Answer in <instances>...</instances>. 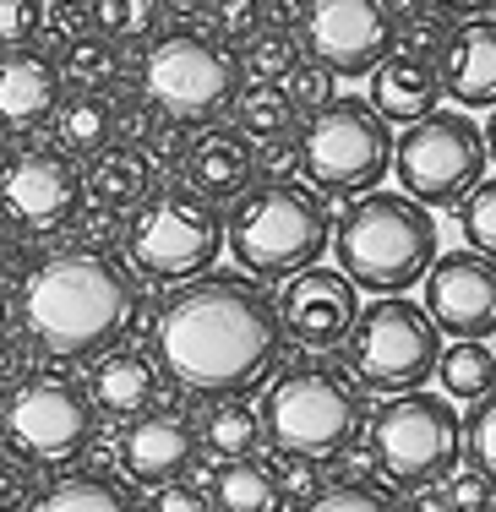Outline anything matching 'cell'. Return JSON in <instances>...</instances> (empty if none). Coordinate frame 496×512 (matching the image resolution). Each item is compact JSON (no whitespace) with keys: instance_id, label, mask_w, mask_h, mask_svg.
Masks as SVG:
<instances>
[{"instance_id":"obj_25","label":"cell","mask_w":496,"mask_h":512,"mask_svg":"<svg viewBox=\"0 0 496 512\" xmlns=\"http://www.w3.org/2000/svg\"><path fill=\"white\" fill-rule=\"evenodd\" d=\"M148 186H153V164L137 148H126V142H110V148L93 153L88 169H82V191H88V202L115 207V213H131V207L148 197Z\"/></svg>"},{"instance_id":"obj_23","label":"cell","mask_w":496,"mask_h":512,"mask_svg":"<svg viewBox=\"0 0 496 512\" xmlns=\"http://www.w3.org/2000/svg\"><path fill=\"white\" fill-rule=\"evenodd\" d=\"M208 507L213 512H289V485L257 453L219 458V469L208 480Z\"/></svg>"},{"instance_id":"obj_24","label":"cell","mask_w":496,"mask_h":512,"mask_svg":"<svg viewBox=\"0 0 496 512\" xmlns=\"http://www.w3.org/2000/svg\"><path fill=\"white\" fill-rule=\"evenodd\" d=\"M50 142H60L71 158H93L115 142V93L66 88V99L50 115Z\"/></svg>"},{"instance_id":"obj_43","label":"cell","mask_w":496,"mask_h":512,"mask_svg":"<svg viewBox=\"0 0 496 512\" xmlns=\"http://www.w3.org/2000/svg\"><path fill=\"white\" fill-rule=\"evenodd\" d=\"M148 512H213V507H208V491H197V485H186V474H180V480H164V485H153V496H148Z\"/></svg>"},{"instance_id":"obj_53","label":"cell","mask_w":496,"mask_h":512,"mask_svg":"<svg viewBox=\"0 0 496 512\" xmlns=\"http://www.w3.org/2000/svg\"><path fill=\"white\" fill-rule=\"evenodd\" d=\"M44 6H93V0H44Z\"/></svg>"},{"instance_id":"obj_21","label":"cell","mask_w":496,"mask_h":512,"mask_svg":"<svg viewBox=\"0 0 496 512\" xmlns=\"http://www.w3.org/2000/svg\"><path fill=\"white\" fill-rule=\"evenodd\" d=\"M442 93L458 99L464 109H491L496 104V22L491 17H469L447 33L442 55Z\"/></svg>"},{"instance_id":"obj_29","label":"cell","mask_w":496,"mask_h":512,"mask_svg":"<svg viewBox=\"0 0 496 512\" xmlns=\"http://www.w3.org/2000/svg\"><path fill=\"white\" fill-rule=\"evenodd\" d=\"M235 126L251 142H278L300 126V109L284 93V82H251V88L235 93Z\"/></svg>"},{"instance_id":"obj_18","label":"cell","mask_w":496,"mask_h":512,"mask_svg":"<svg viewBox=\"0 0 496 512\" xmlns=\"http://www.w3.org/2000/svg\"><path fill=\"white\" fill-rule=\"evenodd\" d=\"M60 99H66V77L55 50H44L39 39L0 50V137H28L50 126Z\"/></svg>"},{"instance_id":"obj_8","label":"cell","mask_w":496,"mask_h":512,"mask_svg":"<svg viewBox=\"0 0 496 512\" xmlns=\"http://www.w3.org/2000/svg\"><path fill=\"white\" fill-rule=\"evenodd\" d=\"M99 442V409L71 376H28L0 404V447L28 469L66 474Z\"/></svg>"},{"instance_id":"obj_9","label":"cell","mask_w":496,"mask_h":512,"mask_svg":"<svg viewBox=\"0 0 496 512\" xmlns=\"http://www.w3.org/2000/svg\"><path fill=\"white\" fill-rule=\"evenodd\" d=\"M300 175L333 197H360L393 169V131L371 99H328L295 137Z\"/></svg>"},{"instance_id":"obj_50","label":"cell","mask_w":496,"mask_h":512,"mask_svg":"<svg viewBox=\"0 0 496 512\" xmlns=\"http://www.w3.org/2000/svg\"><path fill=\"white\" fill-rule=\"evenodd\" d=\"M415 496H420V502L409 507V512H447V496L431 491V485H415Z\"/></svg>"},{"instance_id":"obj_30","label":"cell","mask_w":496,"mask_h":512,"mask_svg":"<svg viewBox=\"0 0 496 512\" xmlns=\"http://www.w3.org/2000/svg\"><path fill=\"white\" fill-rule=\"evenodd\" d=\"M437 376H442L447 398L475 404L480 393L496 387V355L480 344V338H453V349H442V360H437Z\"/></svg>"},{"instance_id":"obj_49","label":"cell","mask_w":496,"mask_h":512,"mask_svg":"<svg viewBox=\"0 0 496 512\" xmlns=\"http://www.w3.org/2000/svg\"><path fill=\"white\" fill-rule=\"evenodd\" d=\"M17 256H22V240L11 235V229H0V278H17L11 267H17Z\"/></svg>"},{"instance_id":"obj_34","label":"cell","mask_w":496,"mask_h":512,"mask_svg":"<svg viewBox=\"0 0 496 512\" xmlns=\"http://www.w3.org/2000/svg\"><path fill=\"white\" fill-rule=\"evenodd\" d=\"M464 453L496 485V387H491V393H480L475 409H469V420H464Z\"/></svg>"},{"instance_id":"obj_33","label":"cell","mask_w":496,"mask_h":512,"mask_svg":"<svg viewBox=\"0 0 496 512\" xmlns=\"http://www.w3.org/2000/svg\"><path fill=\"white\" fill-rule=\"evenodd\" d=\"M295 512H404V507H398L382 485H371V480H338V485L311 491Z\"/></svg>"},{"instance_id":"obj_19","label":"cell","mask_w":496,"mask_h":512,"mask_svg":"<svg viewBox=\"0 0 496 512\" xmlns=\"http://www.w3.org/2000/svg\"><path fill=\"white\" fill-rule=\"evenodd\" d=\"M180 180L197 186L202 197L213 202H235L240 191L257 186V142L240 126H208L186 142V158H180Z\"/></svg>"},{"instance_id":"obj_7","label":"cell","mask_w":496,"mask_h":512,"mask_svg":"<svg viewBox=\"0 0 496 512\" xmlns=\"http://www.w3.org/2000/svg\"><path fill=\"white\" fill-rule=\"evenodd\" d=\"M142 99L159 109L164 120H180V126H213L224 109H235V93L246 88L240 77V60L229 55L224 39L197 28H169L142 50L137 77Z\"/></svg>"},{"instance_id":"obj_32","label":"cell","mask_w":496,"mask_h":512,"mask_svg":"<svg viewBox=\"0 0 496 512\" xmlns=\"http://www.w3.org/2000/svg\"><path fill=\"white\" fill-rule=\"evenodd\" d=\"M93 28L104 33V39L115 44H142L153 39V28H159V0H93Z\"/></svg>"},{"instance_id":"obj_39","label":"cell","mask_w":496,"mask_h":512,"mask_svg":"<svg viewBox=\"0 0 496 512\" xmlns=\"http://www.w3.org/2000/svg\"><path fill=\"white\" fill-rule=\"evenodd\" d=\"M28 376H39V349H33V338L22 333H0V398L17 393Z\"/></svg>"},{"instance_id":"obj_10","label":"cell","mask_w":496,"mask_h":512,"mask_svg":"<svg viewBox=\"0 0 496 512\" xmlns=\"http://www.w3.org/2000/svg\"><path fill=\"white\" fill-rule=\"evenodd\" d=\"M344 360L360 387L371 393H409L437 376L442 360V327L431 322L426 306L404 295H382L377 306L355 316L344 338Z\"/></svg>"},{"instance_id":"obj_11","label":"cell","mask_w":496,"mask_h":512,"mask_svg":"<svg viewBox=\"0 0 496 512\" xmlns=\"http://www.w3.org/2000/svg\"><path fill=\"white\" fill-rule=\"evenodd\" d=\"M464 458V420L437 393H393L371 420V463L393 485H442Z\"/></svg>"},{"instance_id":"obj_26","label":"cell","mask_w":496,"mask_h":512,"mask_svg":"<svg viewBox=\"0 0 496 512\" xmlns=\"http://www.w3.org/2000/svg\"><path fill=\"white\" fill-rule=\"evenodd\" d=\"M22 512H148L137 502V491L115 480V474H55L44 491L28 496Z\"/></svg>"},{"instance_id":"obj_17","label":"cell","mask_w":496,"mask_h":512,"mask_svg":"<svg viewBox=\"0 0 496 512\" xmlns=\"http://www.w3.org/2000/svg\"><path fill=\"white\" fill-rule=\"evenodd\" d=\"M120 469H126L131 485H164V480H180V474H191V463H197L202 442H197V425H191L186 409L175 404H159L148 414H137V420H126V431H120Z\"/></svg>"},{"instance_id":"obj_42","label":"cell","mask_w":496,"mask_h":512,"mask_svg":"<svg viewBox=\"0 0 496 512\" xmlns=\"http://www.w3.org/2000/svg\"><path fill=\"white\" fill-rule=\"evenodd\" d=\"M186 126H180V120H159V126L148 131V142H142V158H148L153 169H180V158H186Z\"/></svg>"},{"instance_id":"obj_4","label":"cell","mask_w":496,"mask_h":512,"mask_svg":"<svg viewBox=\"0 0 496 512\" xmlns=\"http://www.w3.org/2000/svg\"><path fill=\"white\" fill-rule=\"evenodd\" d=\"M224 240L235 262L257 278H289L300 267H317L333 246V213L317 186L300 180H257L240 191L224 218Z\"/></svg>"},{"instance_id":"obj_48","label":"cell","mask_w":496,"mask_h":512,"mask_svg":"<svg viewBox=\"0 0 496 512\" xmlns=\"http://www.w3.org/2000/svg\"><path fill=\"white\" fill-rule=\"evenodd\" d=\"M213 0H159V11L164 17H180V22H191V17H202Z\"/></svg>"},{"instance_id":"obj_3","label":"cell","mask_w":496,"mask_h":512,"mask_svg":"<svg viewBox=\"0 0 496 512\" xmlns=\"http://www.w3.org/2000/svg\"><path fill=\"white\" fill-rule=\"evenodd\" d=\"M333 251L355 289L404 295L437 262V218L409 191H360L333 218Z\"/></svg>"},{"instance_id":"obj_41","label":"cell","mask_w":496,"mask_h":512,"mask_svg":"<svg viewBox=\"0 0 496 512\" xmlns=\"http://www.w3.org/2000/svg\"><path fill=\"white\" fill-rule=\"evenodd\" d=\"M442 496H447V512H491V507H496V485H491L480 469L447 474Z\"/></svg>"},{"instance_id":"obj_27","label":"cell","mask_w":496,"mask_h":512,"mask_svg":"<svg viewBox=\"0 0 496 512\" xmlns=\"http://www.w3.org/2000/svg\"><path fill=\"white\" fill-rule=\"evenodd\" d=\"M60 77H66V88L115 93L120 82H126V60H120V44L104 39L99 28H88L82 39L60 44Z\"/></svg>"},{"instance_id":"obj_52","label":"cell","mask_w":496,"mask_h":512,"mask_svg":"<svg viewBox=\"0 0 496 512\" xmlns=\"http://www.w3.org/2000/svg\"><path fill=\"white\" fill-rule=\"evenodd\" d=\"M6 322H11V300H6V289H0V333H6Z\"/></svg>"},{"instance_id":"obj_6","label":"cell","mask_w":496,"mask_h":512,"mask_svg":"<svg viewBox=\"0 0 496 512\" xmlns=\"http://www.w3.org/2000/svg\"><path fill=\"white\" fill-rule=\"evenodd\" d=\"M126 246L131 267L159 284H186L208 273L224 251V218L213 197H202L186 180H153L148 197L126 213Z\"/></svg>"},{"instance_id":"obj_45","label":"cell","mask_w":496,"mask_h":512,"mask_svg":"<svg viewBox=\"0 0 496 512\" xmlns=\"http://www.w3.org/2000/svg\"><path fill=\"white\" fill-rule=\"evenodd\" d=\"M88 28H93V11L88 6H44V33H50L55 44L82 39Z\"/></svg>"},{"instance_id":"obj_54","label":"cell","mask_w":496,"mask_h":512,"mask_svg":"<svg viewBox=\"0 0 496 512\" xmlns=\"http://www.w3.org/2000/svg\"><path fill=\"white\" fill-rule=\"evenodd\" d=\"M437 6H486V0H437Z\"/></svg>"},{"instance_id":"obj_36","label":"cell","mask_w":496,"mask_h":512,"mask_svg":"<svg viewBox=\"0 0 496 512\" xmlns=\"http://www.w3.org/2000/svg\"><path fill=\"white\" fill-rule=\"evenodd\" d=\"M458 229L475 251L496 256V180H480L464 202H458Z\"/></svg>"},{"instance_id":"obj_2","label":"cell","mask_w":496,"mask_h":512,"mask_svg":"<svg viewBox=\"0 0 496 512\" xmlns=\"http://www.w3.org/2000/svg\"><path fill=\"white\" fill-rule=\"evenodd\" d=\"M142 316L148 295L115 251L60 246L28 262L17 284V327L44 360H93L126 344Z\"/></svg>"},{"instance_id":"obj_22","label":"cell","mask_w":496,"mask_h":512,"mask_svg":"<svg viewBox=\"0 0 496 512\" xmlns=\"http://www.w3.org/2000/svg\"><path fill=\"white\" fill-rule=\"evenodd\" d=\"M442 99V71L437 60L393 50L371 71V109L387 120V126H409V120H426Z\"/></svg>"},{"instance_id":"obj_47","label":"cell","mask_w":496,"mask_h":512,"mask_svg":"<svg viewBox=\"0 0 496 512\" xmlns=\"http://www.w3.org/2000/svg\"><path fill=\"white\" fill-rule=\"evenodd\" d=\"M300 17H306V0H268V28H300Z\"/></svg>"},{"instance_id":"obj_20","label":"cell","mask_w":496,"mask_h":512,"mask_svg":"<svg viewBox=\"0 0 496 512\" xmlns=\"http://www.w3.org/2000/svg\"><path fill=\"white\" fill-rule=\"evenodd\" d=\"M159 393H164V371L142 349L115 344L88 365V398L99 409V420H137V414L159 409Z\"/></svg>"},{"instance_id":"obj_38","label":"cell","mask_w":496,"mask_h":512,"mask_svg":"<svg viewBox=\"0 0 496 512\" xmlns=\"http://www.w3.org/2000/svg\"><path fill=\"white\" fill-rule=\"evenodd\" d=\"M284 93L295 99V109H306V115H311V109H322L328 99H338V93H333V71L322 66V60H311V55H300V66L284 77Z\"/></svg>"},{"instance_id":"obj_35","label":"cell","mask_w":496,"mask_h":512,"mask_svg":"<svg viewBox=\"0 0 496 512\" xmlns=\"http://www.w3.org/2000/svg\"><path fill=\"white\" fill-rule=\"evenodd\" d=\"M66 246H82V251H110L120 235H126V224H120V213L115 207H99V202H82L77 207V218H71L66 229Z\"/></svg>"},{"instance_id":"obj_40","label":"cell","mask_w":496,"mask_h":512,"mask_svg":"<svg viewBox=\"0 0 496 512\" xmlns=\"http://www.w3.org/2000/svg\"><path fill=\"white\" fill-rule=\"evenodd\" d=\"M44 33V0H0V50L33 44Z\"/></svg>"},{"instance_id":"obj_16","label":"cell","mask_w":496,"mask_h":512,"mask_svg":"<svg viewBox=\"0 0 496 512\" xmlns=\"http://www.w3.org/2000/svg\"><path fill=\"white\" fill-rule=\"evenodd\" d=\"M278 316H284L289 344L300 349H338L349 338L360 316V289L349 284V273L338 267H300L284 278V295H278Z\"/></svg>"},{"instance_id":"obj_13","label":"cell","mask_w":496,"mask_h":512,"mask_svg":"<svg viewBox=\"0 0 496 512\" xmlns=\"http://www.w3.org/2000/svg\"><path fill=\"white\" fill-rule=\"evenodd\" d=\"M82 202H88L82 169L60 142H44L28 131L17 148L0 153V229H11L17 240L60 235Z\"/></svg>"},{"instance_id":"obj_46","label":"cell","mask_w":496,"mask_h":512,"mask_svg":"<svg viewBox=\"0 0 496 512\" xmlns=\"http://www.w3.org/2000/svg\"><path fill=\"white\" fill-rule=\"evenodd\" d=\"M289 169H300V148L289 137L278 142H262L257 153V180H289Z\"/></svg>"},{"instance_id":"obj_28","label":"cell","mask_w":496,"mask_h":512,"mask_svg":"<svg viewBox=\"0 0 496 512\" xmlns=\"http://www.w3.org/2000/svg\"><path fill=\"white\" fill-rule=\"evenodd\" d=\"M197 442L213 458H246L262 447V414L240 398H213V409L197 425Z\"/></svg>"},{"instance_id":"obj_31","label":"cell","mask_w":496,"mask_h":512,"mask_svg":"<svg viewBox=\"0 0 496 512\" xmlns=\"http://www.w3.org/2000/svg\"><path fill=\"white\" fill-rule=\"evenodd\" d=\"M300 50L306 44L295 39L289 28H262V33H251L246 44H240V77L246 82H284L289 71L300 66Z\"/></svg>"},{"instance_id":"obj_12","label":"cell","mask_w":496,"mask_h":512,"mask_svg":"<svg viewBox=\"0 0 496 512\" xmlns=\"http://www.w3.org/2000/svg\"><path fill=\"white\" fill-rule=\"evenodd\" d=\"M486 158V131L453 109H431L426 120H409L404 137L393 142L398 186L426 207H458L486 180Z\"/></svg>"},{"instance_id":"obj_1","label":"cell","mask_w":496,"mask_h":512,"mask_svg":"<svg viewBox=\"0 0 496 512\" xmlns=\"http://www.w3.org/2000/svg\"><path fill=\"white\" fill-rule=\"evenodd\" d=\"M289 349L278 300L251 278L197 273L153 316V360L191 398H246L268 387Z\"/></svg>"},{"instance_id":"obj_15","label":"cell","mask_w":496,"mask_h":512,"mask_svg":"<svg viewBox=\"0 0 496 512\" xmlns=\"http://www.w3.org/2000/svg\"><path fill=\"white\" fill-rule=\"evenodd\" d=\"M426 311L447 338H491L496 333V256L447 251L426 273Z\"/></svg>"},{"instance_id":"obj_14","label":"cell","mask_w":496,"mask_h":512,"mask_svg":"<svg viewBox=\"0 0 496 512\" xmlns=\"http://www.w3.org/2000/svg\"><path fill=\"white\" fill-rule=\"evenodd\" d=\"M300 44L333 77H371L398 50L393 0H306Z\"/></svg>"},{"instance_id":"obj_44","label":"cell","mask_w":496,"mask_h":512,"mask_svg":"<svg viewBox=\"0 0 496 512\" xmlns=\"http://www.w3.org/2000/svg\"><path fill=\"white\" fill-rule=\"evenodd\" d=\"M33 496V469L22 458H0V512H22Z\"/></svg>"},{"instance_id":"obj_5","label":"cell","mask_w":496,"mask_h":512,"mask_svg":"<svg viewBox=\"0 0 496 512\" xmlns=\"http://www.w3.org/2000/svg\"><path fill=\"white\" fill-rule=\"evenodd\" d=\"M257 414H262V436L278 453L306 458V463H338L355 447V436L366 431L360 387L317 360L273 371Z\"/></svg>"},{"instance_id":"obj_37","label":"cell","mask_w":496,"mask_h":512,"mask_svg":"<svg viewBox=\"0 0 496 512\" xmlns=\"http://www.w3.org/2000/svg\"><path fill=\"white\" fill-rule=\"evenodd\" d=\"M208 17H213V28H219V39L240 50L251 33L268 28V0H213Z\"/></svg>"},{"instance_id":"obj_51","label":"cell","mask_w":496,"mask_h":512,"mask_svg":"<svg viewBox=\"0 0 496 512\" xmlns=\"http://www.w3.org/2000/svg\"><path fill=\"white\" fill-rule=\"evenodd\" d=\"M486 153L496 158V104H491V120H486Z\"/></svg>"}]
</instances>
